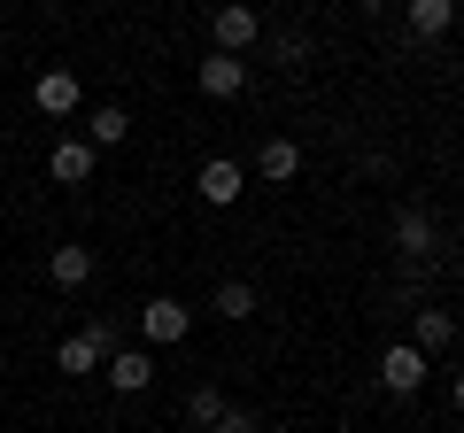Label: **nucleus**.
I'll return each instance as SVG.
<instances>
[{"label": "nucleus", "instance_id": "nucleus-1", "mask_svg": "<svg viewBox=\"0 0 464 433\" xmlns=\"http://www.w3.org/2000/svg\"><path fill=\"white\" fill-rule=\"evenodd\" d=\"M116 349H124V325H116V317H93L85 333H70L63 349H54V364H63V371H101Z\"/></svg>", "mask_w": 464, "mask_h": 433}, {"label": "nucleus", "instance_id": "nucleus-2", "mask_svg": "<svg viewBox=\"0 0 464 433\" xmlns=\"http://www.w3.org/2000/svg\"><path fill=\"white\" fill-rule=\"evenodd\" d=\"M387 248H395V255H411V264H426V255L441 248V225H433V209L402 201V209L387 216Z\"/></svg>", "mask_w": 464, "mask_h": 433}, {"label": "nucleus", "instance_id": "nucleus-3", "mask_svg": "<svg viewBox=\"0 0 464 433\" xmlns=\"http://www.w3.org/2000/svg\"><path fill=\"white\" fill-rule=\"evenodd\" d=\"M186 333H194V310H186V302L155 294L148 310H140V341H148V349H170V341H186Z\"/></svg>", "mask_w": 464, "mask_h": 433}, {"label": "nucleus", "instance_id": "nucleus-4", "mask_svg": "<svg viewBox=\"0 0 464 433\" xmlns=\"http://www.w3.org/2000/svg\"><path fill=\"white\" fill-rule=\"evenodd\" d=\"M380 387L387 395H418V387H426V356H418L411 341H395V349L380 356Z\"/></svg>", "mask_w": 464, "mask_h": 433}, {"label": "nucleus", "instance_id": "nucleus-5", "mask_svg": "<svg viewBox=\"0 0 464 433\" xmlns=\"http://www.w3.org/2000/svg\"><path fill=\"white\" fill-rule=\"evenodd\" d=\"M209 32H217V54H240V47L264 39V16H256V8H217Z\"/></svg>", "mask_w": 464, "mask_h": 433}, {"label": "nucleus", "instance_id": "nucleus-6", "mask_svg": "<svg viewBox=\"0 0 464 433\" xmlns=\"http://www.w3.org/2000/svg\"><path fill=\"white\" fill-rule=\"evenodd\" d=\"M240 194H248V178H240V163H225V155H209V163H201V201H209V209H232Z\"/></svg>", "mask_w": 464, "mask_h": 433}, {"label": "nucleus", "instance_id": "nucleus-7", "mask_svg": "<svg viewBox=\"0 0 464 433\" xmlns=\"http://www.w3.org/2000/svg\"><path fill=\"white\" fill-rule=\"evenodd\" d=\"M101 371H109V387H116V395H140V387L155 380V356H148V349H116Z\"/></svg>", "mask_w": 464, "mask_h": 433}, {"label": "nucleus", "instance_id": "nucleus-8", "mask_svg": "<svg viewBox=\"0 0 464 433\" xmlns=\"http://www.w3.org/2000/svg\"><path fill=\"white\" fill-rule=\"evenodd\" d=\"M240 85H248V63H240V54H209V63H201V93L209 101H232Z\"/></svg>", "mask_w": 464, "mask_h": 433}, {"label": "nucleus", "instance_id": "nucleus-9", "mask_svg": "<svg viewBox=\"0 0 464 433\" xmlns=\"http://www.w3.org/2000/svg\"><path fill=\"white\" fill-rule=\"evenodd\" d=\"M449 341H457V317H449V310H418V317H411V349H418V356L449 349Z\"/></svg>", "mask_w": 464, "mask_h": 433}, {"label": "nucleus", "instance_id": "nucleus-10", "mask_svg": "<svg viewBox=\"0 0 464 433\" xmlns=\"http://www.w3.org/2000/svg\"><path fill=\"white\" fill-rule=\"evenodd\" d=\"M93 163H101V155L85 148V140H63V148L47 155V170H54V178H63V186H85V178H93Z\"/></svg>", "mask_w": 464, "mask_h": 433}, {"label": "nucleus", "instance_id": "nucleus-11", "mask_svg": "<svg viewBox=\"0 0 464 433\" xmlns=\"http://www.w3.org/2000/svg\"><path fill=\"white\" fill-rule=\"evenodd\" d=\"M32 101L47 109V117H70V109H78V78H70V70H47V78L32 85Z\"/></svg>", "mask_w": 464, "mask_h": 433}, {"label": "nucleus", "instance_id": "nucleus-12", "mask_svg": "<svg viewBox=\"0 0 464 433\" xmlns=\"http://www.w3.org/2000/svg\"><path fill=\"white\" fill-rule=\"evenodd\" d=\"M209 310L225 317V325H248V317H256V286H248V279H225V286L209 294Z\"/></svg>", "mask_w": 464, "mask_h": 433}, {"label": "nucleus", "instance_id": "nucleus-13", "mask_svg": "<svg viewBox=\"0 0 464 433\" xmlns=\"http://www.w3.org/2000/svg\"><path fill=\"white\" fill-rule=\"evenodd\" d=\"M124 132H132V117H124V109H93V117H85V148H124Z\"/></svg>", "mask_w": 464, "mask_h": 433}, {"label": "nucleus", "instance_id": "nucleus-14", "mask_svg": "<svg viewBox=\"0 0 464 433\" xmlns=\"http://www.w3.org/2000/svg\"><path fill=\"white\" fill-rule=\"evenodd\" d=\"M256 170H264L271 186L295 178V170H302V148H295V140H264V148H256Z\"/></svg>", "mask_w": 464, "mask_h": 433}, {"label": "nucleus", "instance_id": "nucleus-15", "mask_svg": "<svg viewBox=\"0 0 464 433\" xmlns=\"http://www.w3.org/2000/svg\"><path fill=\"white\" fill-rule=\"evenodd\" d=\"M457 24V0H411V32L418 39H441Z\"/></svg>", "mask_w": 464, "mask_h": 433}, {"label": "nucleus", "instance_id": "nucleus-16", "mask_svg": "<svg viewBox=\"0 0 464 433\" xmlns=\"http://www.w3.org/2000/svg\"><path fill=\"white\" fill-rule=\"evenodd\" d=\"M47 279L54 286H85V279H93V255H85V248H54L47 255Z\"/></svg>", "mask_w": 464, "mask_h": 433}, {"label": "nucleus", "instance_id": "nucleus-17", "mask_svg": "<svg viewBox=\"0 0 464 433\" xmlns=\"http://www.w3.org/2000/svg\"><path fill=\"white\" fill-rule=\"evenodd\" d=\"M225 410H232V402H225V395H217V387H209V380H201V387H194V395H186V418H194V426H201V433H209V426H217V418H225Z\"/></svg>", "mask_w": 464, "mask_h": 433}, {"label": "nucleus", "instance_id": "nucleus-18", "mask_svg": "<svg viewBox=\"0 0 464 433\" xmlns=\"http://www.w3.org/2000/svg\"><path fill=\"white\" fill-rule=\"evenodd\" d=\"M209 433H264V426H256V410H225Z\"/></svg>", "mask_w": 464, "mask_h": 433}, {"label": "nucleus", "instance_id": "nucleus-19", "mask_svg": "<svg viewBox=\"0 0 464 433\" xmlns=\"http://www.w3.org/2000/svg\"><path fill=\"white\" fill-rule=\"evenodd\" d=\"M449 395H457V410H464V371H457V380H449Z\"/></svg>", "mask_w": 464, "mask_h": 433}, {"label": "nucleus", "instance_id": "nucleus-20", "mask_svg": "<svg viewBox=\"0 0 464 433\" xmlns=\"http://www.w3.org/2000/svg\"><path fill=\"white\" fill-rule=\"evenodd\" d=\"M457 16H464V8H457Z\"/></svg>", "mask_w": 464, "mask_h": 433}]
</instances>
